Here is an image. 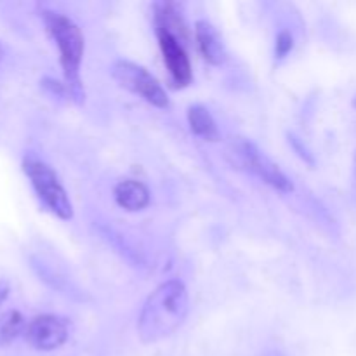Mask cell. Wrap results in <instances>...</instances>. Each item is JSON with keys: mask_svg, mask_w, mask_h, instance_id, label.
Returning a JSON list of instances; mask_svg holds the SVG:
<instances>
[{"mask_svg": "<svg viewBox=\"0 0 356 356\" xmlns=\"http://www.w3.org/2000/svg\"><path fill=\"white\" fill-rule=\"evenodd\" d=\"M353 106L356 108V97H355V99H353Z\"/></svg>", "mask_w": 356, "mask_h": 356, "instance_id": "19", "label": "cell"}, {"mask_svg": "<svg viewBox=\"0 0 356 356\" xmlns=\"http://www.w3.org/2000/svg\"><path fill=\"white\" fill-rule=\"evenodd\" d=\"M30 266L31 270L37 273V277L40 278L44 284H47L49 287L54 289V291L61 292V294L70 296L73 299H83V294L80 292V289L59 270L58 266H54L52 263L45 261L40 256H31L30 257Z\"/></svg>", "mask_w": 356, "mask_h": 356, "instance_id": "9", "label": "cell"}, {"mask_svg": "<svg viewBox=\"0 0 356 356\" xmlns=\"http://www.w3.org/2000/svg\"><path fill=\"white\" fill-rule=\"evenodd\" d=\"M0 59H2V49H0Z\"/></svg>", "mask_w": 356, "mask_h": 356, "instance_id": "20", "label": "cell"}, {"mask_svg": "<svg viewBox=\"0 0 356 356\" xmlns=\"http://www.w3.org/2000/svg\"><path fill=\"white\" fill-rule=\"evenodd\" d=\"M113 198L118 207L129 212L145 211L152 202V191L145 183L138 179H124L117 183L113 190Z\"/></svg>", "mask_w": 356, "mask_h": 356, "instance_id": "10", "label": "cell"}, {"mask_svg": "<svg viewBox=\"0 0 356 356\" xmlns=\"http://www.w3.org/2000/svg\"><path fill=\"white\" fill-rule=\"evenodd\" d=\"M195 38H197L200 54L204 56L209 65H225L226 59H228V51H226L225 42H222L221 35L216 30L214 24L209 23L207 19H198L195 23Z\"/></svg>", "mask_w": 356, "mask_h": 356, "instance_id": "8", "label": "cell"}, {"mask_svg": "<svg viewBox=\"0 0 356 356\" xmlns=\"http://www.w3.org/2000/svg\"><path fill=\"white\" fill-rule=\"evenodd\" d=\"M9 292H10L9 280H6V278H0V308H2V305L6 302V299L9 298Z\"/></svg>", "mask_w": 356, "mask_h": 356, "instance_id": "17", "label": "cell"}, {"mask_svg": "<svg viewBox=\"0 0 356 356\" xmlns=\"http://www.w3.org/2000/svg\"><path fill=\"white\" fill-rule=\"evenodd\" d=\"M232 152L238 165H242L250 174L259 177L268 186L282 191V193H292L294 191V183L291 181V177L266 153L261 152L259 146L254 145L252 141L245 138H235L232 143Z\"/></svg>", "mask_w": 356, "mask_h": 356, "instance_id": "4", "label": "cell"}, {"mask_svg": "<svg viewBox=\"0 0 356 356\" xmlns=\"http://www.w3.org/2000/svg\"><path fill=\"white\" fill-rule=\"evenodd\" d=\"M40 86H42V89L49 94V96L56 97V99H59V101L70 99V94H68V89H66L65 82L61 83V82H58V80L51 79V76H44V79L40 80Z\"/></svg>", "mask_w": 356, "mask_h": 356, "instance_id": "15", "label": "cell"}, {"mask_svg": "<svg viewBox=\"0 0 356 356\" xmlns=\"http://www.w3.org/2000/svg\"><path fill=\"white\" fill-rule=\"evenodd\" d=\"M23 172L30 181L40 204L61 221H72L75 216L73 204L56 170L42 160L28 155L23 159Z\"/></svg>", "mask_w": 356, "mask_h": 356, "instance_id": "3", "label": "cell"}, {"mask_svg": "<svg viewBox=\"0 0 356 356\" xmlns=\"http://www.w3.org/2000/svg\"><path fill=\"white\" fill-rule=\"evenodd\" d=\"M24 337L35 350L54 351L68 341L70 325L63 316L40 315L28 323Z\"/></svg>", "mask_w": 356, "mask_h": 356, "instance_id": "7", "label": "cell"}, {"mask_svg": "<svg viewBox=\"0 0 356 356\" xmlns=\"http://www.w3.org/2000/svg\"><path fill=\"white\" fill-rule=\"evenodd\" d=\"M289 145H291L292 149H294V152L298 153L299 159L305 160V162L308 163V165H312V167L315 165V159H313V155H312V153H309V149L306 148L305 143H302L301 139L296 138L294 134H289Z\"/></svg>", "mask_w": 356, "mask_h": 356, "instance_id": "16", "label": "cell"}, {"mask_svg": "<svg viewBox=\"0 0 356 356\" xmlns=\"http://www.w3.org/2000/svg\"><path fill=\"white\" fill-rule=\"evenodd\" d=\"M97 229H99L101 236H103V238L106 240V242L110 243V245L113 247V249L117 250V252L120 254L125 261H129L132 266H143V264H145V261L141 259V256L138 254V250L132 249V247L125 242V238L120 235V233H117L113 228H110V226H106V225H101Z\"/></svg>", "mask_w": 356, "mask_h": 356, "instance_id": "13", "label": "cell"}, {"mask_svg": "<svg viewBox=\"0 0 356 356\" xmlns=\"http://www.w3.org/2000/svg\"><path fill=\"white\" fill-rule=\"evenodd\" d=\"M111 76L120 87L127 89L129 92L143 97L146 103L160 110H169L170 99L167 96L162 83L138 63L127 61V59H118L111 65Z\"/></svg>", "mask_w": 356, "mask_h": 356, "instance_id": "5", "label": "cell"}, {"mask_svg": "<svg viewBox=\"0 0 356 356\" xmlns=\"http://www.w3.org/2000/svg\"><path fill=\"white\" fill-rule=\"evenodd\" d=\"M190 296L186 285L177 278L160 284L143 305L138 318L139 339L146 344L172 336L186 320Z\"/></svg>", "mask_w": 356, "mask_h": 356, "instance_id": "1", "label": "cell"}, {"mask_svg": "<svg viewBox=\"0 0 356 356\" xmlns=\"http://www.w3.org/2000/svg\"><path fill=\"white\" fill-rule=\"evenodd\" d=\"M294 35L289 30H282L280 33L277 35V38H275V58H277L278 61L287 58L292 52V49H294Z\"/></svg>", "mask_w": 356, "mask_h": 356, "instance_id": "14", "label": "cell"}, {"mask_svg": "<svg viewBox=\"0 0 356 356\" xmlns=\"http://www.w3.org/2000/svg\"><path fill=\"white\" fill-rule=\"evenodd\" d=\"M355 181H356V155H355Z\"/></svg>", "mask_w": 356, "mask_h": 356, "instance_id": "18", "label": "cell"}, {"mask_svg": "<svg viewBox=\"0 0 356 356\" xmlns=\"http://www.w3.org/2000/svg\"><path fill=\"white\" fill-rule=\"evenodd\" d=\"M186 117L190 131L195 136L205 139V141H219L221 139V132H219L218 124H216L212 113L204 104H191L188 108Z\"/></svg>", "mask_w": 356, "mask_h": 356, "instance_id": "11", "label": "cell"}, {"mask_svg": "<svg viewBox=\"0 0 356 356\" xmlns=\"http://www.w3.org/2000/svg\"><path fill=\"white\" fill-rule=\"evenodd\" d=\"M42 23L59 52V65L63 70V79L68 89L70 99L75 104L86 101V87L82 80V61L86 52V37L79 24L72 17L58 10L42 9Z\"/></svg>", "mask_w": 356, "mask_h": 356, "instance_id": "2", "label": "cell"}, {"mask_svg": "<svg viewBox=\"0 0 356 356\" xmlns=\"http://www.w3.org/2000/svg\"><path fill=\"white\" fill-rule=\"evenodd\" d=\"M26 320L16 309L3 313L0 316V348L13 344L21 334L26 332Z\"/></svg>", "mask_w": 356, "mask_h": 356, "instance_id": "12", "label": "cell"}, {"mask_svg": "<svg viewBox=\"0 0 356 356\" xmlns=\"http://www.w3.org/2000/svg\"><path fill=\"white\" fill-rule=\"evenodd\" d=\"M155 33L159 38L160 51H162L163 63L169 70L170 82L176 89H183L193 82V70H191L190 58L186 54L183 40L176 37L170 30L162 24L155 23Z\"/></svg>", "mask_w": 356, "mask_h": 356, "instance_id": "6", "label": "cell"}]
</instances>
